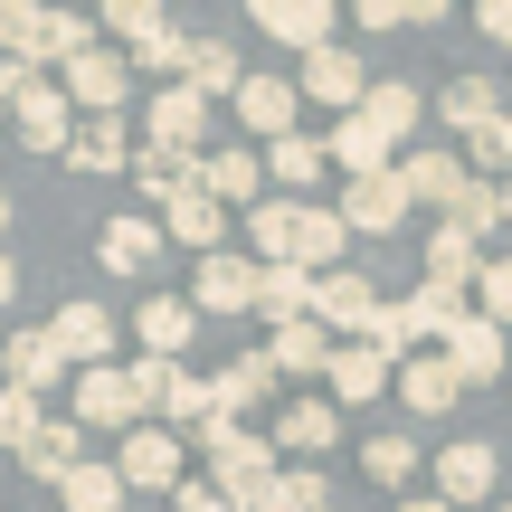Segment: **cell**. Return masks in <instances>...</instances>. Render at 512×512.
<instances>
[{
  "label": "cell",
  "instance_id": "6da1fadb",
  "mask_svg": "<svg viewBox=\"0 0 512 512\" xmlns=\"http://www.w3.org/2000/svg\"><path fill=\"white\" fill-rule=\"evenodd\" d=\"M0 114H10L19 152H57V162H67L76 124H86V114L67 105V86H57L48 67H29V57H0Z\"/></svg>",
  "mask_w": 512,
  "mask_h": 512
},
{
  "label": "cell",
  "instance_id": "7a4b0ae2",
  "mask_svg": "<svg viewBox=\"0 0 512 512\" xmlns=\"http://www.w3.org/2000/svg\"><path fill=\"white\" fill-rule=\"evenodd\" d=\"M190 446L209 456V475L228 484V503H238V512H266L275 475H285V465H275V427H247V418H209Z\"/></svg>",
  "mask_w": 512,
  "mask_h": 512
},
{
  "label": "cell",
  "instance_id": "3957f363",
  "mask_svg": "<svg viewBox=\"0 0 512 512\" xmlns=\"http://www.w3.org/2000/svg\"><path fill=\"white\" fill-rule=\"evenodd\" d=\"M67 418L86 427H114V446L133 437V427H152V408H143V389H133V370H76V389H67Z\"/></svg>",
  "mask_w": 512,
  "mask_h": 512
},
{
  "label": "cell",
  "instance_id": "277c9868",
  "mask_svg": "<svg viewBox=\"0 0 512 512\" xmlns=\"http://www.w3.org/2000/svg\"><path fill=\"white\" fill-rule=\"evenodd\" d=\"M209 124H219V105H209L200 86H162L152 114H143V143L181 152V162H209Z\"/></svg>",
  "mask_w": 512,
  "mask_h": 512
},
{
  "label": "cell",
  "instance_id": "5b68a950",
  "mask_svg": "<svg viewBox=\"0 0 512 512\" xmlns=\"http://www.w3.org/2000/svg\"><path fill=\"white\" fill-rule=\"evenodd\" d=\"M294 86H304V105H332V114H361L380 76L361 67V48H323V57H304V67H294Z\"/></svg>",
  "mask_w": 512,
  "mask_h": 512
},
{
  "label": "cell",
  "instance_id": "8992f818",
  "mask_svg": "<svg viewBox=\"0 0 512 512\" xmlns=\"http://www.w3.org/2000/svg\"><path fill=\"white\" fill-rule=\"evenodd\" d=\"M162 228H171V247H190V266L228 247V209L209 200V181H200V171H190V181H181V190L162 200Z\"/></svg>",
  "mask_w": 512,
  "mask_h": 512
},
{
  "label": "cell",
  "instance_id": "52a82bcc",
  "mask_svg": "<svg viewBox=\"0 0 512 512\" xmlns=\"http://www.w3.org/2000/svg\"><path fill=\"white\" fill-rule=\"evenodd\" d=\"M256 285H266V266L238 256V247H219V256L190 266V304H200V313H256Z\"/></svg>",
  "mask_w": 512,
  "mask_h": 512
},
{
  "label": "cell",
  "instance_id": "ba28073f",
  "mask_svg": "<svg viewBox=\"0 0 512 512\" xmlns=\"http://www.w3.org/2000/svg\"><path fill=\"white\" fill-rule=\"evenodd\" d=\"M0 380L29 389V399H48V389H76V361H67V342L38 323V332H10V361H0Z\"/></svg>",
  "mask_w": 512,
  "mask_h": 512
},
{
  "label": "cell",
  "instance_id": "9c48e42d",
  "mask_svg": "<svg viewBox=\"0 0 512 512\" xmlns=\"http://www.w3.org/2000/svg\"><path fill=\"white\" fill-rule=\"evenodd\" d=\"M114 465H124V484L133 494H181V437H171V427H133L124 446H114Z\"/></svg>",
  "mask_w": 512,
  "mask_h": 512
},
{
  "label": "cell",
  "instance_id": "30bf717a",
  "mask_svg": "<svg viewBox=\"0 0 512 512\" xmlns=\"http://www.w3.org/2000/svg\"><path fill=\"white\" fill-rule=\"evenodd\" d=\"M57 86H67L76 114H124V95H133V57H124V48H95V57H76Z\"/></svg>",
  "mask_w": 512,
  "mask_h": 512
},
{
  "label": "cell",
  "instance_id": "8fae6325",
  "mask_svg": "<svg viewBox=\"0 0 512 512\" xmlns=\"http://www.w3.org/2000/svg\"><path fill=\"white\" fill-rule=\"evenodd\" d=\"M408 181L399 171H380V181H342V219H351V238H399L408 228Z\"/></svg>",
  "mask_w": 512,
  "mask_h": 512
},
{
  "label": "cell",
  "instance_id": "7c38bea8",
  "mask_svg": "<svg viewBox=\"0 0 512 512\" xmlns=\"http://www.w3.org/2000/svg\"><path fill=\"white\" fill-rule=\"evenodd\" d=\"M494 484H503V465H494V446H484V437H456V446H437V494L446 503H484V512H494Z\"/></svg>",
  "mask_w": 512,
  "mask_h": 512
},
{
  "label": "cell",
  "instance_id": "4fadbf2b",
  "mask_svg": "<svg viewBox=\"0 0 512 512\" xmlns=\"http://www.w3.org/2000/svg\"><path fill=\"white\" fill-rule=\"evenodd\" d=\"M370 313H380V294H370V275L332 266L323 285H313V323H323L332 342H361V332H370Z\"/></svg>",
  "mask_w": 512,
  "mask_h": 512
},
{
  "label": "cell",
  "instance_id": "5bb4252c",
  "mask_svg": "<svg viewBox=\"0 0 512 512\" xmlns=\"http://www.w3.org/2000/svg\"><path fill=\"white\" fill-rule=\"evenodd\" d=\"M446 361H456L465 389H484V380H503V370H512V332L484 323V313H465V323L446 332Z\"/></svg>",
  "mask_w": 512,
  "mask_h": 512
},
{
  "label": "cell",
  "instance_id": "9a60e30c",
  "mask_svg": "<svg viewBox=\"0 0 512 512\" xmlns=\"http://www.w3.org/2000/svg\"><path fill=\"white\" fill-rule=\"evenodd\" d=\"M342 446V399H294V408H275V456H332Z\"/></svg>",
  "mask_w": 512,
  "mask_h": 512
},
{
  "label": "cell",
  "instance_id": "2e32d148",
  "mask_svg": "<svg viewBox=\"0 0 512 512\" xmlns=\"http://www.w3.org/2000/svg\"><path fill=\"white\" fill-rule=\"evenodd\" d=\"M323 143H332V162H342V181H380V171H399V162H408V152L389 143V133L370 124V114H342V124H332Z\"/></svg>",
  "mask_w": 512,
  "mask_h": 512
},
{
  "label": "cell",
  "instance_id": "e0dca14e",
  "mask_svg": "<svg viewBox=\"0 0 512 512\" xmlns=\"http://www.w3.org/2000/svg\"><path fill=\"white\" fill-rule=\"evenodd\" d=\"M437 124L456 133V143H475V133H494V124H512V114H503V95H494V76H446V86H437Z\"/></svg>",
  "mask_w": 512,
  "mask_h": 512
},
{
  "label": "cell",
  "instance_id": "ac0fdd59",
  "mask_svg": "<svg viewBox=\"0 0 512 512\" xmlns=\"http://www.w3.org/2000/svg\"><path fill=\"white\" fill-rule=\"evenodd\" d=\"M323 399H342V408H370V399H399V361H380V351H370V342H342V361H332Z\"/></svg>",
  "mask_w": 512,
  "mask_h": 512
},
{
  "label": "cell",
  "instance_id": "d6986e66",
  "mask_svg": "<svg viewBox=\"0 0 512 512\" xmlns=\"http://www.w3.org/2000/svg\"><path fill=\"white\" fill-rule=\"evenodd\" d=\"M228 114H238L256 143H285V133H294V114H304V86H294V76H247V95H238Z\"/></svg>",
  "mask_w": 512,
  "mask_h": 512
},
{
  "label": "cell",
  "instance_id": "ffe728a7",
  "mask_svg": "<svg viewBox=\"0 0 512 512\" xmlns=\"http://www.w3.org/2000/svg\"><path fill=\"white\" fill-rule=\"evenodd\" d=\"M200 181H209V200H219V209H266V152L219 143V152L200 162Z\"/></svg>",
  "mask_w": 512,
  "mask_h": 512
},
{
  "label": "cell",
  "instance_id": "44dd1931",
  "mask_svg": "<svg viewBox=\"0 0 512 512\" xmlns=\"http://www.w3.org/2000/svg\"><path fill=\"white\" fill-rule=\"evenodd\" d=\"M342 10H332V0H285V10L266 19V48H294V67H304V57H323V48H342Z\"/></svg>",
  "mask_w": 512,
  "mask_h": 512
},
{
  "label": "cell",
  "instance_id": "7402d4cb",
  "mask_svg": "<svg viewBox=\"0 0 512 512\" xmlns=\"http://www.w3.org/2000/svg\"><path fill=\"white\" fill-rule=\"evenodd\" d=\"M456 399H465V380H456V361H446V351H418V361L399 370V408H408V427H418V418H446Z\"/></svg>",
  "mask_w": 512,
  "mask_h": 512
},
{
  "label": "cell",
  "instance_id": "603a6c76",
  "mask_svg": "<svg viewBox=\"0 0 512 512\" xmlns=\"http://www.w3.org/2000/svg\"><path fill=\"white\" fill-rule=\"evenodd\" d=\"M48 332L67 342V361H76V370H114V313H105V304H57V313H48Z\"/></svg>",
  "mask_w": 512,
  "mask_h": 512
},
{
  "label": "cell",
  "instance_id": "cb8c5ba5",
  "mask_svg": "<svg viewBox=\"0 0 512 512\" xmlns=\"http://www.w3.org/2000/svg\"><path fill=\"white\" fill-rule=\"evenodd\" d=\"M342 247H351L342 200H304V219H294V266H304V275H332V266H342Z\"/></svg>",
  "mask_w": 512,
  "mask_h": 512
},
{
  "label": "cell",
  "instance_id": "d4e9b609",
  "mask_svg": "<svg viewBox=\"0 0 512 512\" xmlns=\"http://www.w3.org/2000/svg\"><path fill=\"white\" fill-rule=\"evenodd\" d=\"M190 332H200V304H190V294H143V313H133V342H143V351L181 361Z\"/></svg>",
  "mask_w": 512,
  "mask_h": 512
},
{
  "label": "cell",
  "instance_id": "484cf974",
  "mask_svg": "<svg viewBox=\"0 0 512 512\" xmlns=\"http://www.w3.org/2000/svg\"><path fill=\"white\" fill-rule=\"evenodd\" d=\"M399 181H408V200H418V209H437V219H446V209H456V190L465 181H475V171H465V152H408V162H399Z\"/></svg>",
  "mask_w": 512,
  "mask_h": 512
},
{
  "label": "cell",
  "instance_id": "4316f807",
  "mask_svg": "<svg viewBox=\"0 0 512 512\" xmlns=\"http://www.w3.org/2000/svg\"><path fill=\"white\" fill-rule=\"evenodd\" d=\"M266 361L285 370V380H332V361H342V342H332L323 323H285V332H266Z\"/></svg>",
  "mask_w": 512,
  "mask_h": 512
},
{
  "label": "cell",
  "instance_id": "83f0119b",
  "mask_svg": "<svg viewBox=\"0 0 512 512\" xmlns=\"http://www.w3.org/2000/svg\"><path fill=\"white\" fill-rule=\"evenodd\" d=\"M162 247H171L162 219H105V238H95V256H105L114 275H152V266H162Z\"/></svg>",
  "mask_w": 512,
  "mask_h": 512
},
{
  "label": "cell",
  "instance_id": "f1b7e54d",
  "mask_svg": "<svg viewBox=\"0 0 512 512\" xmlns=\"http://www.w3.org/2000/svg\"><path fill=\"white\" fill-rule=\"evenodd\" d=\"M133 152H143V143L124 133V114H86V124H76V143H67V162L105 181V171H133Z\"/></svg>",
  "mask_w": 512,
  "mask_h": 512
},
{
  "label": "cell",
  "instance_id": "f546056e",
  "mask_svg": "<svg viewBox=\"0 0 512 512\" xmlns=\"http://www.w3.org/2000/svg\"><path fill=\"white\" fill-rule=\"evenodd\" d=\"M275 380H285V370H275L266 351H238V361L219 370V408H228V418H247V427H266V418H256V408L275 399Z\"/></svg>",
  "mask_w": 512,
  "mask_h": 512
},
{
  "label": "cell",
  "instance_id": "4dcf8cb0",
  "mask_svg": "<svg viewBox=\"0 0 512 512\" xmlns=\"http://www.w3.org/2000/svg\"><path fill=\"white\" fill-rule=\"evenodd\" d=\"M399 304H408V332H418L427 351H446V332H456L465 313H475V294H456V285H427V275H418V294H399Z\"/></svg>",
  "mask_w": 512,
  "mask_h": 512
},
{
  "label": "cell",
  "instance_id": "1f68e13d",
  "mask_svg": "<svg viewBox=\"0 0 512 512\" xmlns=\"http://www.w3.org/2000/svg\"><path fill=\"white\" fill-rule=\"evenodd\" d=\"M19 465H29V475L57 494V484H67L76 465H86V427H76V418H48V427L29 437V456H19Z\"/></svg>",
  "mask_w": 512,
  "mask_h": 512
},
{
  "label": "cell",
  "instance_id": "d6a6232c",
  "mask_svg": "<svg viewBox=\"0 0 512 512\" xmlns=\"http://www.w3.org/2000/svg\"><path fill=\"white\" fill-rule=\"evenodd\" d=\"M313 285H323V275H304V266H266V285H256V313H266V332L313 323Z\"/></svg>",
  "mask_w": 512,
  "mask_h": 512
},
{
  "label": "cell",
  "instance_id": "836d02e7",
  "mask_svg": "<svg viewBox=\"0 0 512 512\" xmlns=\"http://www.w3.org/2000/svg\"><path fill=\"white\" fill-rule=\"evenodd\" d=\"M332 171V143L323 133H285V143H266V181L275 190H313Z\"/></svg>",
  "mask_w": 512,
  "mask_h": 512
},
{
  "label": "cell",
  "instance_id": "e575fe53",
  "mask_svg": "<svg viewBox=\"0 0 512 512\" xmlns=\"http://www.w3.org/2000/svg\"><path fill=\"white\" fill-rule=\"evenodd\" d=\"M124 494H133V484H124V465L86 456L67 484H57V512H124Z\"/></svg>",
  "mask_w": 512,
  "mask_h": 512
},
{
  "label": "cell",
  "instance_id": "d590c367",
  "mask_svg": "<svg viewBox=\"0 0 512 512\" xmlns=\"http://www.w3.org/2000/svg\"><path fill=\"white\" fill-rule=\"evenodd\" d=\"M95 29H105V48L133 57V48H152L171 19H162V0H95Z\"/></svg>",
  "mask_w": 512,
  "mask_h": 512
},
{
  "label": "cell",
  "instance_id": "8d00e7d4",
  "mask_svg": "<svg viewBox=\"0 0 512 512\" xmlns=\"http://www.w3.org/2000/svg\"><path fill=\"white\" fill-rule=\"evenodd\" d=\"M247 57L238 48H219V38H200V48H190V86H200L209 95V105H238V95H247Z\"/></svg>",
  "mask_w": 512,
  "mask_h": 512
},
{
  "label": "cell",
  "instance_id": "74e56055",
  "mask_svg": "<svg viewBox=\"0 0 512 512\" xmlns=\"http://www.w3.org/2000/svg\"><path fill=\"white\" fill-rule=\"evenodd\" d=\"M294 219H304V200L247 209V256H256V266H294Z\"/></svg>",
  "mask_w": 512,
  "mask_h": 512
},
{
  "label": "cell",
  "instance_id": "f35d334b",
  "mask_svg": "<svg viewBox=\"0 0 512 512\" xmlns=\"http://www.w3.org/2000/svg\"><path fill=\"white\" fill-rule=\"evenodd\" d=\"M446 228H465V238H494V228H512V209H503V181H465L456 190V209H446Z\"/></svg>",
  "mask_w": 512,
  "mask_h": 512
},
{
  "label": "cell",
  "instance_id": "ab89813d",
  "mask_svg": "<svg viewBox=\"0 0 512 512\" xmlns=\"http://www.w3.org/2000/svg\"><path fill=\"white\" fill-rule=\"evenodd\" d=\"M361 475L370 484H408L418 475V427H380V437L361 446Z\"/></svg>",
  "mask_w": 512,
  "mask_h": 512
},
{
  "label": "cell",
  "instance_id": "60d3db41",
  "mask_svg": "<svg viewBox=\"0 0 512 512\" xmlns=\"http://www.w3.org/2000/svg\"><path fill=\"white\" fill-rule=\"evenodd\" d=\"M361 114H370V124H380V133H389L399 152H418V143H408V133H418V86H399V76H380Z\"/></svg>",
  "mask_w": 512,
  "mask_h": 512
},
{
  "label": "cell",
  "instance_id": "b9f144b4",
  "mask_svg": "<svg viewBox=\"0 0 512 512\" xmlns=\"http://www.w3.org/2000/svg\"><path fill=\"white\" fill-rule=\"evenodd\" d=\"M266 512H332V484L313 475V465H285V475H275V494H266Z\"/></svg>",
  "mask_w": 512,
  "mask_h": 512
},
{
  "label": "cell",
  "instance_id": "7bdbcfd3",
  "mask_svg": "<svg viewBox=\"0 0 512 512\" xmlns=\"http://www.w3.org/2000/svg\"><path fill=\"white\" fill-rule=\"evenodd\" d=\"M38 29H48V0H0V57H38Z\"/></svg>",
  "mask_w": 512,
  "mask_h": 512
},
{
  "label": "cell",
  "instance_id": "ee69618b",
  "mask_svg": "<svg viewBox=\"0 0 512 512\" xmlns=\"http://www.w3.org/2000/svg\"><path fill=\"white\" fill-rule=\"evenodd\" d=\"M38 427H48V418H38V399L0 380V446H10V456H29V437H38Z\"/></svg>",
  "mask_w": 512,
  "mask_h": 512
},
{
  "label": "cell",
  "instance_id": "f6af8a7d",
  "mask_svg": "<svg viewBox=\"0 0 512 512\" xmlns=\"http://www.w3.org/2000/svg\"><path fill=\"white\" fill-rule=\"evenodd\" d=\"M475 313L512 332V256H494V266H484V285H475Z\"/></svg>",
  "mask_w": 512,
  "mask_h": 512
},
{
  "label": "cell",
  "instance_id": "bcb514c9",
  "mask_svg": "<svg viewBox=\"0 0 512 512\" xmlns=\"http://www.w3.org/2000/svg\"><path fill=\"white\" fill-rule=\"evenodd\" d=\"M171 512H238V503H228V484H219V475H190L181 494H171Z\"/></svg>",
  "mask_w": 512,
  "mask_h": 512
},
{
  "label": "cell",
  "instance_id": "7dc6e473",
  "mask_svg": "<svg viewBox=\"0 0 512 512\" xmlns=\"http://www.w3.org/2000/svg\"><path fill=\"white\" fill-rule=\"evenodd\" d=\"M351 19H361L370 38H389V29H408V0H351Z\"/></svg>",
  "mask_w": 512,
  "mask_h": 512
},
{
  "label": "cell",
  "instance_id": "c3c4849f",
  "mask_svg": "<svg viewBox=\"0 0 512 512\" xmlns=\"http://www.w3.org/2000/svg\"><path fill=\"white\" fill-rule=\"evenodd\" d=\"M475 29H484V48H512V0H475Z\"/></svg>",
  "mask_w": 512,
  "mask_h": 512
},
{
  "label": "cell",
  "instance_id": "681fc988",
  "mask_svg": "<svg viewBox=\"0 0 512 512\" xmlns=\"http://www.w3.org/2000/svg\"><path fill=\"white\" fill-rule=\"evenodd\" d=\"M446 10H456V0H408V19H418V29H437Z\"/></svg>",
  "mask_w": 512,
  "mask_h": 512
},
{
  "label": "cell",
  "instance_id": "f907efd6",
  "mask_svg": "<svg viewBox=\"0 0 512 512\" xmlns=\"http://www.w3.org/2000/svg\"><path fill=\"white\" fill-rule=\"evenodd\" d=\"M10 294H19V256L0 247V304H10Z\"/></svg>",
  "mask_w": 512,
  "mask_h": 512
},
{
  "label": "cell",
  "instance_id": "816d5d0a",
  "mask_svg": "<svg viewBox=\"0 0 512 512\" xmlns=\"http://www.w3.org/2000/svg\"><path fill=\"white\" fill-rule=\"evenodd\" d=\"M399 512H456V503H446V494H408Z\"/></svg>",
  "mask_w": 512,
  "mask_h": 512
},
{
  "label": "cell",
  "instance_id": "f5cc1de1",
  "mask_svg": "<svg viewBox=\"0 0 512 512\" xmlns=\"http://www.w3.org/2000/svg\"><path fill=\"white\" fill-rule=\"evenodd\" d=\"M0 238H10V190H0Z\"/></svg>",
  "mask_w": 512,
  "mask_h": 512
},
{
  "label": "cell",
  "instance_id": "db71d44e",
  "mask_svg": "<svg viewBox=\"0 0 512 512\" xmlns=\"http://www.w3.org/2000/svg\"><path fill=\"white\" fill-rule=\"evenodd\" d=\"M503 209H512V181H503Z\"/></svg>",
  "mask_w": 512,
  "mask_h": 512
},
{
  "label": "cell",
  "instance_id": "11a10c76",
  "mask_svg": "<svg viewBox=\"0 0 512 512\" xmlns=\"http://www.w3.org/2000/svg\"><path fill=\"white\" fill-rule=\"evenodd\" d=\"M0 361H10V342H0Z\"/></svg>",
  "mask_w": 512,
  "mask_h": 512
},
{
  "label": "cell",
  "instance_id": "9f6ffc18",
  "mask_svg": "<svg viewBox=\"0 0 512 512\" xmlns=\"http://www.w3.org/2000/svg\"><path fill=\"white\" fill-rule=\"evenodd\" d=\"M503 143H512V124H503Z\"/></svg>",
  "mask_w": 512,
  "mask_h": 512
},
{
  "label": "cell",
  "instance_id": "6f0895ef",
  "mask_svg": "<svg viewBox=\"0 0 512 512\" xmlns=\"http://www.w3.org/2000/svg\"><path fill=\"white\" fill-rule=\"evenodd\" d=\"M494 512H512V503H494Z\"/></svg>",
  "mask_w": 512,
  "mask_h": 512
},
{
  "label": "cell",
  "instance_id": "680465c9",
  "mask_svg": "<svg viewBox=\"0 0 512 512\" xmlns=\"http://www.w3.org/2000/svg\"><path fill=\"white\" fill-rule=\"evenodd\" d=\"M67 10H76V0H67Z\"/></svg>",
  "mask_w": 512,
  "mask_h": 512
}]
</instances>
